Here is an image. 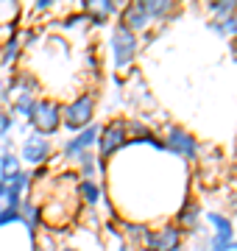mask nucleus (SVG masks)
<instances>
[{"label": "nucleus", "mask_w": 237, "mask_h": 251, "mask_svg": "<svg viewBox=\"0 0 237 251\" xmlns=\"http://www.w3.org/2000/svg\"><path fill=\"white\" fill-rule=\"evenodd\" d=\"M28 181H31V176H28L25 171H20V173H14L11 179H6V187H9L6 201H9V204H20V196L28 190Z\"/></svg>", "instance_id": "nucleus-13"}, {"label": "nucleus", "mask_w": 237, "mask_h": 251, "mask_svg": "<svg viewBox=\"0 0 237 251\" xmlns=\"http://www.w3.org/2000/svg\"><path fill=\"white\" fill-rule=\"evenodd\" d=\"M9 196V187H6V179H0V198Z\"/></svg>", "instance_id": "nucleus-25"}, {"label": "nucleus", "mask_w": 237, "mask_h": 251, "mask_svg": "<svg viewBox=\"0 0 237 251\" xmlns=\"http://www.w3.org/2000/svg\"><path fill=\"white\" fill-rule=\"evenodd\" d=\"M17 53H20V39L14 36V39H9V42L3 45V53H0V62H3V64H11L14 59H17Z\"/></svg>", "instance_id": "nucleus-20"}, {"label": "nucleus", "mask_w": 237, "mask_h": 251, "mask_svg": "<svg viewBox=\"0 0 237 251\" xmlns=\"http://www.w3.org/2000/svg\"><path fill=\"white\" fill-rule=\"evenodd\" d=\"M50 6H53V0H37V11H45Z\"/></svg>", "instance_id": "nucleus-24"}, {"label": "nucleus", "mask_w": 237, "mask_h": 251, "mask_svg": "<svg viewBox=\"0 0 237 251\" xmlns=\"http://www.w3.org/2000/svg\"><path fill=\"white\" fill-rule=\"evenodd\" d=\"M20 218H23V224L28 226V234L37 237V226H39V218H42V206L31 204V201H20Z\"/></svg>", "instance_id": "nucleus-12"}, {"label": "nucleus", "mask_w": 237, "mask_h": 251, "mask_svg": "<svg viewBox=\"0 0 237 251\" xmlns=\"http://www.w3.org/2000/svg\"><path fill=\"white\" fill-rule=\"evenodd\" d=\"M11 128H14V117H11V112L0 109V140H9Z\"/></svg>", "instance_id": "nucleus-23"}, {"label": "nucleus", "mask_w": 237, "mask_h": 251, "mask_svg": "<svg viewBox=\"0 0 237 251\" xmlns=\"http://www.w3.org/2000/svg\"><path fill=\"white\" fill-rule=\"evenodd\" d=\"M170 251H184V249H182V246H176V249H170Z\"/></svg>", "instance_id": "nucleus-26"}, {"label": "nucleus", "mask_w": 237, "mask_h": 251, "mask_svg": "<svg viewBox=\"0 0 237 251\" xmlns=\"http://www.w3.org/2000/svg\"><path fill=\"white\" fill-rule=\"evenodd\" d=\"M112 56L118 67H128L137 56V34L128 31L126 25H115L112 31Z\"/></svg>", "instance_id": "nucleus-3"}, {"label": "nucleus", "mask_w": 237, "mask_h": 251, "mask_svg": "<svg viewBox=\"0 0 237 251\" xmlns=\"http://www.w3.org/2000/svg\"><path fill=\"white\" fill-rule=\"evenodd\" d=\"M210 11H212V17H215V23H223V20H229V17H235V14H237V3H235V0L210 3Z\"/></svg>", "instance_id": "nucleus-15"}, {"label": "nucleus", "mask_w": 237, "mask_h": 251, "mask_svg": "<svg viewBox=\"0 0 237 251\" xmlns=\"http://www.w3.org/2000/svg\"><path fill=\"white\" fill-rule=\"evenodd\" d=\"M165 148L173 151L176 156H182V159H195L198 156V140L192 134H187L184 128H176V126L167 128V143H165Z\"/></svg>", "instance_id": "nucleus-6"}, {"label": "nucleus", "mask_w": 237, "mask_h": 251, "mask_svg": "<svg viewBox=\"0 0 237 251\" xmlns=\"http://www.w3.org/2000/svg\"><path fill=\"white\" fill-rule=\"evenodd\" d=\"M20 156H23L28 165H42V162L50 156V140H47V137H39V134L25 137V143L20 148Z\"/></svg>", "instance_id": "nucleus-8"}, {"label": "nucleus", "mask_w": 237, "mask_h": 251, "mask_svg": "<svg viewBox=\"0 0 237 251\" xmlns=\"http://www.w3.org/2000/svg\"><path fill=\"white\" fill-rule=\"evenodd\" d=\"M235 20H237V14H235Z\"/></svg>", "instance_id": "nucleus-29"}, {"label": "nucleus", "mask_w": 237, "mask_h": 251, "mask_svg": "<svg viewBox=\"0 0 237 251\" xmlns=\"http://www.w3.org/2000/svg\"><path fill=\"white\" fill-rule=\"evenodd\" d=\"M31 126H34V134L39 137H50L59 131V126H62V106L50 98H37L34 109H31V115H28Z\"/></svg>", "instance_id": "nucleus-1"}, {"label": "nucleus", "mask_w": 237, "mask_h": 251, "mask_svg": "<svg viewBox=\"0 0 237 251\" xmlns=\"http://www.w3.org/2000/svg\"><path fill=\"white\" fill-rule=\"evenodd\" d=\"M17 221H23V218H20V204H3L0 206V226L17 224Z\"/></svg>", "instance_id": "nucleus-19"}, {"label": "nucleus", "mask_w": 237, "mask_h": 251, "mask_svg": "<svg viewBox=\"0 0 237 251\" xmlns=\"http://www.w3.org/2000/svg\"><path fill=\"white\" fill-rule=\"evenodd\" d=\"M92 112H95V98H92L90 92H84V95H78L75 100H70L62 109V120L67 128L81 131V128L92 126Z\"/></svg>", "instance_id": "nucleus-2"}, {"label": "nucleus", "mask_w": 237, "mask_h": 251, "mask_svg": "<svg viewBox=\"0 0 237 251\" xmlns=\"http://www.w3.org/2000/svg\"><path fill=\"white\" fill-rule=\"evenodd\" d=\"M98 131H100L98 126H87V128H81L73 140L64 143V156H67V159H78L84 151H90V145L98 143Z\"/></svg>", "instance_id": "nucleus-9"}, {"label": "nucleus", "mask_w": 237, "mask_h": 251, "mask_svg": "<svg viewBox=\"0 0 237 251\" xmlns=\"http://www.w3.org/2000/svg\"><path fill=\"white\" fill-rule=\"evenodd\" d=\"M115 11H118V6L109 3V0H90V3H84V17L92 20L95 25H103Z\"/></svg>", "instance_id": "nucleus-10"}, {"label": "nucleus", "mask_w": 237, "mask_h": 251, "mask_svg": "<svg viewBox=\"0 0 237 251\" xmlns=\"http://www.w3.org/2000/svg\"><path fill=\"white\" fill-rule=\"evenodd\" d=\"M198 218H201V206L198 204H190L182 215H179V224H182L184 229H198Z\"/></svg>", "instance_id": "nucleus-18"}, {"label": "nucleus", "mask_w": 237, "mask_h": 251, "mask_svg": "<svg viewBox=\"0 0 237 251\" xmlns=\"http://www.w3.org/2000/svg\"><path fill=\"white\" fill-rule=\"evenodd\" d=\"M128 143V131H126V123L123 120H112L109 126H103L98 131V148H100V156H109L115 153L118 148Z\"/></svg>", "instance_id": "nucleus-5"}, {"label": "nucleus", "mask_w": 237, "mask_h": 251, "mask_svg": "<svg viewBox=\"0 0 237 251\" xmlns=\"http://www.w3.org/2000/svg\"><path fill=\"white\" fill-rule=\"evenodd\" d=\"M95 153L90 151H84L81 156H78V165H81V173H84V179H92V173H95Z\"/></svg>", "instance_id": "nucleus-22"}, {"label": "nucleus", "mask_w": 237, "mask_h": 251, "mask_svg": "<svg viewBox=\"0 0 237 251\" xmlns=\"http://www.w3.org/2000/svg\"><path fill=\"white\" fill-rule=\"evenodd\" d=\"M182 240V229L179 226H162L159 232H148L145 249L142 251H170Z\"/></svg>", "instance_id": "nucleus-7"}, {"label": "nucleus", "mask_w": 237, "mask_h": 251, "mask_svg": "<svg viewBox=\"0 0 237 251\" xmlns=\"http://www.w3.org/2000/svg\"><path fill=\"white\" fill-rule=\"evenodd\" d=\"M78 193H81V198H84L90 206L98 204V198H100V187H98L92 179H84L81 184H78Z\"/></svg>", "instance_id": "nucleus-17"}, {"label": "nucleus", "mask_w": 237, "mask_h": 251, "mask_svg": "<svg viewBox=\"0 0 237 251\" xmlns=\"http://www.w3.org/2000/svg\"><path fill=\"white\" fill-rule=\"evenodd\" d=\"M120 25H126L128 31H145L151 25V20H148L145 9H142V3H131L123 9V23Z\"/></svg>", "instance_id": "nucleus-11"}, {"label": "nucleus", "mask_w": 237, "mask_h": 251, "mask_svg": "<svg viewBox=\"0 0 237 251\" xmlns=\"http://www.w3.org/2000/svg\"><path fill=\"white\" fill-rule=\"evenodd\" d=\"M20 156L14 153H0V179H11L14 173H20Z\"/></svg>", "instance_id": "nucleus-16"}, {"label": "nucleus", "mask_w": 237, "mask_h": 251, "mask_svg": "<svg viewBox=\"0 0 237 251\" xmlns=\"http://www.w3.org/2000/svg\"><path fill=\"white\" fill-rule=\"evenodd\" d=\"M120 251H128V249H120Z\"/></svg>", "instance_id": "nucleus-28"}, {"label": "nucleus", "mask_w": 237, "mask_h": 251, "mask_svg": "<svg viewBox=\"0 0 237 251\" xmlns=\"http://www.w3.org/2000/svg\"><path fill=\"white\" fill-rule=\"evenodd\" d=\"M142 9H145L148 20H165L167 14H173L176 3H170V0H142Z\"/></svg>", "instance_id": "nucleus-14"}, {"label": "nucleus", "mask_w": 237, "mask_h": 251, "mask_svg": "<svg viewBox=\"0 0 237 251\" xmlns=\"http://www.w3.org/2000/svg\"><path fill=\"white\" fill-rule=\"evenodd\" d=\"M212 31L220 34V36H237V20L229 17V20H223V23H212Z\"/></svg>", "instance_id": "nucleus-21"}, {"label": "nucleus", "mask_w": 237, "mask_h": 251, "mask_svg": "<svg viewBox=\"0 0 237 251\" xmlns=\"http://www.w3.org/2000/svg\"><path fill=\"white\" fill-rule=\"evenodd\" d=\"M62 251H75V249H62Z\"/></svg>", "instance_id": "nucleus-27"}, {"label": "nucleus", "mask_w": 237, "mask_h": 251, "mask_svg": "<svg viewBox=\"0 0 237 251\" xmlns=\"http://www.w3.org/2000/svg\"><path fill=\"white\" fill-rule=\"evenodd\" d=\"M207 221L212 224V237L207 243L210 251H229V246L235 243V226H232V218L220 215V212H210Z\"/></svg>", "instance_id": "nucleus-4"}]
</instances>
